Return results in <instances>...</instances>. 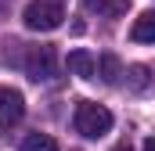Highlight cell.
<instances>
[{"mask_svg": "<svg viewBox=\"0 0 155 151\" xmlns=\"http://www.w3.org/2000/svg\"><path fill=\"white\" fill-rule=\"evenodd\" d=\"M22 22L33 33H54L65 22V0H29L22 11Z\"/></svg>", "mask_w": 155, "mask_h": 151, "instance_id": "obj_1", "label": "cell"}, {"mask_svg": "<svg viewBox=\"0 0 155 151\" xmlns=\"http://www.w3.org/2000/svg\"><path fill=\"white\" fill-rule=\"evenodd\" d=\"M112 130V112L94 104V101H79L76 104V133H83L87 140H97Z\"/></svg>", "mask_w": 155, "mask_h": 151, "instance_id": "obj_2", "label": "cell"}, {"mask_svg": "<svg viewBox=\"0 0 155 151\" xmlns=\"http://www.w3.org/2000/svg\"><path fill=\"white\" fill-rule=\"evenodd\" d=\"M25 115V97L11 86H0V130H11L18 126Z\"/></svg>", "mask_w": 155, "mask_h": 151, "instance_id": "obj_3", "label": "cell"}, {"mask_svg": "<svg viewBox=\"0 0 155 151\" xmlns=\"http://www.w3.org/2000/svg\"><path fill=\"white\" fill-rule=\"evenodd\" d=\"M25 72H29L33 83L54 79V50H51V47H33L29 58H25Z\"/></svg>", "mask_w": 155, "mask_h": 151, "instance_id": "obj_4", "label": "cell"}, {"mask_svg": "<svg viewBox=\"0 0 155 151\" xmlns=\"http://www.w3.org/2000/svg\"><path fill=\"white\" fill-rule=\"evenodd\" d=\"M69 72L79 76V79H94V76H97V58H94L87 47L69 50Z\"/></svg>", "mask_w": 155, "mask_h": 151, "instance_id": "obj_5", "label": "cell"}, {"mask_svg": "<svg viewBox=\"0 0 155 151\" xmlns=\"http://www.w3.org/2000/svg\"><path fill=\"white\" fill-rule=\"evenodd\" d=\"M130 36L137 40V43H155V11H141V14L134 18Z\"/></svg>", "mask_w": 155, "mask_h": 151, "instance_id": "obj_6", "label": "cell"}, {"mask_svg": "<svg viewBox=\"0 0 155 151\" xmlns=\"http://www.w3.org/2000/svg\"><path fill=\"white\" fill-rule=\"evenodd\" d=\"M83 7L87 11H97V14H105V18H119V14H126V0H83Z\"/></svg>", "mask_w": 155, "mask_h": 151, "instance_id": "obj_7", "label": "cell"}, {"mask_svg": "<svg viewBox=\"0 0 155 151\" xmlns=\"http://www.w3.org/2000/svg\"><path fill=\"white\" fill-rule=\"evenodd\" d=\"M22 151H58V140L47 137V133H29L22 140Z\"/></svg>", "mask_w": 155, "mask_h": 151, "instance_id": "obj_8", "label": "cell"}, {"mask_svg": "<svg viewBox=\"0 0 155 151\" xmlns=\"http://www.w3.org/2000/svg\"><path fill=\"white\" fill-rule=\"evenodd\" d=\"M119 76H123V69H119V58H116V54H105V58H101V79H105L108 86H116Z\"/></svg>", "mask_w": 155, "mask_h": 151, "instance_id": "obj_9", "label": "cell"}, {"mask_svg": "<svg viewBox=\"0 0 155 151\" xmlns=\"http://www.w3.org/2000/svg\"><path fill=\"white\" fill-rule=\"evenodd\" d=\"M126 83H130L134 90H148V83H152V79H148V69H144V65H134L130 76H126Z\"/></svg>", "mask_w": 155, "mask_h": 151, "instance_id": "obj_10", "label": "cell"}, {"mask_svg": "<svg viewBox=\"0 0 155 151\" xmlns=\"http://www.w3.org/2000/svg\"><path fill=\"white\" fill-rule=\"evenodd\" d=\"M141 151H155V137H148V140L141 144Z\"/></svg>", "mask_w": 155, "mask_h": 151, "instance_id": "obj_11", "label": "cell"}, {"mask_svg": "<svg viewBox=\"0 0 155 151\" xmlns=\"http://www.w3.org/2000/svg\"><path fill=\"white\" fill-rule=\"evenodd\" d=\"M112 151H130V148H126V144H116V148H112Z\"/></svg>", "mask_w": 155, "mask_h": 151, "instance_id": "obj_12", "label": "cell"}]
</instances>
